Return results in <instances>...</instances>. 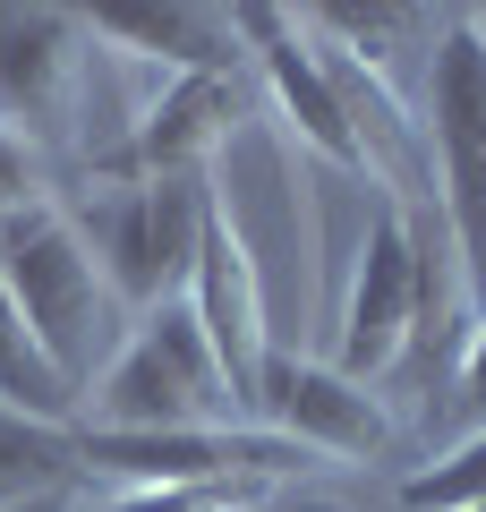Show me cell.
<instances>
[{
    "label": "cell",
    "instance_id": "6da1fadb",
    "mask_svg": "<svg viewBox=\"0 0 486 512\" xmlns=\"http://www.w3.org/2000/svg\"><path fill=\"white\" fill-rule=\"evenodd\" d=\"M0 291L18 299L26 333L43 342V359L69 376V393L86 402L94 376H103L111 359H120L128 325L137 316L111 299L103 265H94V248L77 239L69 205H26V214H0Z\"/></svg>",
    "mask_w": 486,
    "mask_h": 512
},
{
    "label": "cell",
    "instance_id": "7a4b0ae2",
    "mask_svg": "<svg viewBox=\"0 0 486 512\" xmlns=\"http://www.w3.org/2000/svg\"><path fill=\"white\" fill-rule=\"evenodd\" d=\"M205 205H214V180H94L86 197L69 205V222L94 248L111 299H120L128 316H154V308H171V299H188Z\"/></svg>",
    "mask_w": 486,
    "mask_h": 512
},
{
    "label": "cell",
    "instance_id": "3957f363",
    "mask_svg": "<svg viewBox=\"0 0 486 512\" xmlns=\"http://www.w3.org/2000/svg\"><path fill=\"white\" fill-rule=\"evenodd\" d=\"M77 427H103V436H180V427H248V419H239V402L222 384L214 350H205L197 316H188V299H171V308L128 325L120 359L94 376Z\"/></svg>",
    "mask_w": 486,
    "mask_h": 512
},
{
    "label": "cell",
    "instance_id": "277c9868",
    "mask_svg": "<svg viewBox=\"0 0 486 512\" xmlns=\"http://www.w3.org/2000/svg\"><path fill=\"white\" fill-rule=\"evenodd\" d=\"M427 171H435V205H444V231L452 256H461V282H469V308L486 316V43L469 35L461 9L435 18L427 43Z\"/></svg>",
    "mask_w": 486,
    "mask_h": 512
},
{
    "label": "cell",
    "instance_id": "5b68a950",
    "mask_svg": "<svg viewBox=\"0 0 486 512\" xmlns=\"http://www.w3.org/2000/svg\"><path fill=\"white\" fill-rule=\"evenodd\" d=\"M410 325H418V248H410V214L401 197L367 205V231H359V256H350V291L333 308V367L359 384L393 376L401 350H410Z\"/></svg>",
    "mask_w": 486,
    "mask_h": 512
},
{
    "label": "cell",
    "instance_id": "8992f818",
    "mask_svg": "<svg viewBox=\"0 0 486 512\" xmlns=\"http://www.w3.org/2000/svg\"><path fill=\"white\" fill-rule=\"evenodd\" d=\"M231 18H239V43H248L256 94H265V111L299 137V154H316V163L342 171V180H367V154H359V137H350V111H342V94H333V77H324V52H316V35H307V18L299 9H256V0L231 9Z\"/></svg>",
    "mask_w": 486,
    "mask_h": 512
},
{
    "label": "cell",
    "instance_id": "52a82bcc",
    "mask_svg": "<svg viewBox=\"0 0 486 512\" xmlns=\"http://www.w3.org/2000/svg\"><path fill=\"white\" fill-rule=\"evenodd\" d=\"M239 111H248V77H162V94L137 103L120 146L94 154L86 180H214Z\"/></svg>",
    "mask_w": 486,
    "mask_h": 512
},
{
    "label": "cell",
    "instance_id": "ba28073f",
    "mask_svg": "<svg viewBox=\"0 0 486 512\" xmlns=\"http://www.w3.org/2000/svg\"><path fill=\"white\" fill-rule=\"evenodd\" d=\"M256 427L265 436H290L324 470L376 461L393 444V410H384L376 384L342 376L333 359H299V350H273L265 359V376H256Z\"/></svg>",
    "mask_w": 486,
    "mask_h": 512
},
{
    "label": "cell",
    "instance_id": "9c48e42d",
    "mask_svg": "<svg viewBox=\"0 0 486 512\" xmlns=\"http://www.w3.org/2000/svg\"><path fill=\"white\" fill-rule=\"evenodd\" d=\"M188 316H197L205 350H214L222 384H231L239 419L256 427V376H265L273 359V325H265V274H256L248 239H239V214L222 205H205V239H197V274H188Z\"/></svg>",
    "mask_w": 486,
    "mask_h": 512
},
{
    "label": "cell",
    "instance_id": "30bf717a",
    "mask_svg": "<svg viewBox=\"0 0 486 512\" xmlns=\"http://www.w3.org/2000/svg\"><path fill=\"white\" fill-rule=\"evenodd\" d=\"M86 86V18L69 9H0V128L43 137Z\"/></svg>",
    "mask_w": 486,
    "mask_h": 512
},
{
    "label": "cell",
    "instance_id": "8fae6325",
    "mask_svg": "<svg viewBox=\"0 0 486 512\" xmlns=\"http://www.w3.org/2000/svg\"><path fill=\"white\" fill-rule=\"evenodd\" d=\"M86 43H103V60L162 77H248V43L231 9H94Z\"/></svg>",
    "mask_w": 486,
    "mask_h": 512
},
{
    "label": "cell",
    "instance_id": "7c38bea8",
    "mask_svg": "<svg viewBox=\"0 0 486 512\" xmlns=\"http://www.w3.org/2000/svg\"><path fill=\"white\" fill-rule=\"evenodd\" d=\"M0 410H26V419H43V427H77L86 419V402H77L69 376L43 359V342L26 333V316H18L9 291H0Z\"/></svg>",
    "mask_w": 486,
    "mask_h": 512
},
{
    "label": "cell",
    "instance_id": "4fadbf2b",
    "mask_svg": "<svg viewBox=\"0 0 486 512\" xmlns=\"http://www.w3.org/2000/svg\"><path fill=\"white\" fill-rule=\"evenodd\" d=\"M43 487H86L77 427H43L26 410H0V504H26Z\"/></svg>",
    "mask_w": 486,
    "mask_h": 512
},
{
    "label": "cell",
    "instance_id": "5bb4252c",
    "mask_svg": "<svg viewBox=\"0 0 486 512\" xmlns=\"http://www.w3.org/2000/svg\"><path fill=\"white\" fill-rule=\"evenodd\" d=\"M486 504V427H469L452 453L401 478V512H478Z\"/></svg>",
    "mask_w": 486,
    "mask_h": 512
},
{
    "label": "cell",
    "instance_id": "9a60e30c",
    "mask_svg": "<svg viewBox=\"0 0 486 512\" xmlns=\"http://www.w3.org/2000/svg\"><path fill=\"white\" fill-rule=\"evenodd\" d=\"M52 163H43L35 137H18V128H0V214H26V205H52Z\"/></svg>",
    "mask_w": 486,
    "mask_h": 512
},
{
    "label": "cell",
    "instance_id": "2e32d148",
    "mask_svg": "<svg viewBox=\"0 0 486 512\" xmlns=\"http://www.w3.org/2000/svg\"><path fill=\"white\" fill-rule=\"evenodd\" d=\"M444 419H486V316H478V333H469V350H461V376H452V393H444Z\"/></svg>",
    "mask_w": 486,
    "mask_h": 512
},
{
    "label": "cell",
    "instance_id": "e0dca14e",
    "mask_svg": "<svg viewBox=\"0 0 486 512\" xmlns=\"http://www.w3.org/2000/svg\"><path fill=\"white\" fill-rule=\"evenodd\" d=\"M0 512H86V487H43L26 504H0Z\"/></svg>",
    "mask_w": 486,
    "mask_h": 512
},
{
    "label": "cell",
    "instance_id": "ac0fdd59",
    "mask_svg": "<svg viewBox=\"0 0 486 512\" xmlns=\"http://www.w3.org/2000/svg\"><path fill=\"white\" fill-rule=\"evenodd\" d=\"M290 512H342V504H324V495H299V504H290Z\"/></svg>",
    "mask_w": 486,
    "mask_h": 512
},
{
    "label": "cell",
    "instance_id": "d6986e66",
    "mask_svg": "<svg viewBox=\"0 0 486 512\" xmlns=\"http://www.w3.org/2000/svg\"><path fill=\"white\" fill-rule=\"evenodd\" d=\"M478 512H486V504H478Z\"/></svg>",
    "mask_w": 486,
    "mask_h": 512
}]
</instances>
